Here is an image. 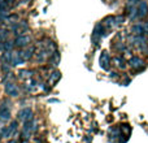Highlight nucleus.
<instances>
[{
  "mask_svg": "<svg viewBox=\"0 0 148 143\" xmlns=\"http://www.w3.org/2000/svg\"><path fill=\"white\" fill-rule=\"evenodd\" d=\"M148 14V4L147 1L142 0L138 4V7L135 8V13L131 14V18H144Z\"/></svg>",
  "mask_w": 148,
  "mask_h": 143,
  "instance_id": "nucleus-1",
  "label": "nucleus"
},
{
  "mask_svg": "<svg viewBox=\"0 0 148 143\" xmlns=\"http://www.w3.org/2000/svg\"><path fill=\"white\" fill-rule=\"evenodd\" d=\"M35 130V121L33 120H29V121H25L23 124V128H22V137L25 139L30 138V135L33 134V131Z\"/></svg>",
  "mask_w": 148,
  "mask_h": 143,
  "instance_id": "nucleus-2",
  "label": "nucleus"
},
{
  "mask_svg": "<svg viewBox=\"0 0 148 143\" xmlns=\"http://www.w3.org/2000/svg\"><path fill=\"white\" fill-rule=\"evenodd\" d=\"M4 87H5V92H7L9 96L16 98V96H18V95H20V90H18L17 85H16L14 82H12V81L5 82Z\"/></svg>",
  "mask_w": 148,
  "mask_h": 143,
  "instance_id": "nucleus-3",
  "label": "nucleus"
},
{
  "mask_svg": "<svg viewBox=\"0 0 148 143\" xmlns=\"http://www.w3.org/2000/svg\"><path fill=\"white\" fill-rule=\"evenodd\" d=\"M31 38L26 34H22V35H17L14 39V47H18V48H23V47H27L29 43H30Z\"/></svg>",
  "mask_w": 148,
  "mask_h": 143,
  "instance_id": "nucleus-4",
  "label": "nucleus"
},
{
  "mask_svg": "<svg viewBox=\"0 0 148 143\" xmlns=\"http://www.w3.org/2000/svg\"><path fill=\"white\" fill-rule=\"evenodd\" d=\"M12 30L16 35H22V34L26 33V30H27V23H26L25 21H21V22L17 21V22H14Z\"/></svg>",
  "mask_w": 148,
  "mask_h": 143,
  "instance_id": "nucleus-5",
  "label": "nucleus"
},
{
  "mask_svg": "<svg viewBox=\"0 0 148 143\" xmlns=\"http://www.w3.org/2000/svg\"><path fill=\"white\" fill-rule=\"evenodd\" d=\"M17 126H18L17 121H12V122H10V125L8 126L4 131H3V137H4V138H12V137L14 135L16 130H17Z\"/></svg>",
  "mask_w": 148,
  "mask_h": 143,
  "instance_id": "nucleus-6",
  "label": "nucleus"
},
{
  "mask_svg": "<svg viewBox=\"0 0 148 143\" xmlns=\"http://www.w3.org/2000/svg\"><path fill=\"white\" fill-rule=\"evenodd\" d=\"M109 65H110V57L109 54L107 51H103L100 55V67L104 70H109Z\"/></svg>",
  "mask_w": 148,
  "mask_h": 143,
  "instance_id": "nucleus-7",
  "label": "nucleus"
},
{
  "mask_svg": "<svg viewBox=\"0 0 148 143\" xmlns=\"http://www.w3.org/2000/svg\"><path fill=\"white\" fill-rule=\"evenodd\" d=\"M26 61L25 56H23V51L20 52H12V64L10 65H21Z\"/></svg>",
  "mask_w": 148,
  "mask_h": 143,
  "instance_id": "nucleus-8",
  "label": "nucleus"
},
{
  "mask_svg": "<svg viewBox=\"0 0 148 143\" xmlns=\"http://www.w3.org/2000/svg\"><path fill=\"white\" fill-rule=\"evenodd\" d=\"M131 31H133L134 35H136V36H143L148 31V29L144 26V23H135V25H133V28H131Z\"/></svg>",
  "mask_w": 148,
  "mask_h": 143,
  "instance_id": "nucleus-9",
  "label": "nucleus"
},
{
  "mask_svg": "<svg viewBox=\"0 0 148 143\" xmlns=\"http://www.w3.org/2000/svg\"><path fill=\"white\" fill-rule=\"evenodd\" d=\"M33 111L30 108H23L18 112V120H23V121H29L33 120Z\"/></svg>",
  "mask_w": 148,
  "mask_h": 143,
  "instance_id": "nucleus-10",
  "label": "nucleus"
},
{
  "mask_svg": "<svg viewBox=\"0 0 148 143\" xmlns=\"http://www.w3.org/2000/svg\"><path fill=\"white\" fill-rule=\"evenodd\" d=\"M101 35H103V25L101 23H97L94 29V33H92V41H94L95 44H97V42L101 38Z\"/></svg>",
  "mask_w": 148,
  "mask_h": 143,
  "instance_id": "nucleus-11",
  "label": "nucleus"
},
{
  "mask_svg": "<svg viewBox=\"0 0 148 143\" xmlns=\"http://www.w3.org/2000/svg\"><path fill=\"white\" fill-rule=\"evenodd\" d=\"M129 64H130V67L134 68V69H140V68H143L144 63H143V60H142L140 57L134 56V57H131V59H130Z\"/></svg>",
  "mask_w": 148,
  "mask_h": 143,
  "instance_id": "nucleus-12",
  "label": "nucleus"
},
{
  "mask_svg": "<svg viewBox=\"0 0 148 143\" xmlns=\"http://www.w3.org/2000/svg\"><path fill=\"white\" fill-rule=\"evenodd\" d=\"M0 118L1 120H9L10 118V111L7 104L0 105Z\"/></svg>",
  "mask_w": 148,
  "mask_h": 143,
  "instance_id": "nucleus-13",
  "label": "nucleus"
},
{
  "mask_svg": "<svg viewBox=\"0 0 148 143\" xmlns=\"http://www.w3.org/2000/svg\"><path fill=\"white\" fill-rule=\"evenodd\" d=\"M13 47H14V43H13V42H9L8 39H7L5 42H3L1 44H0V48L4 50L5 52H7V51H12Z\"/></svg>",
  "mask_w": 148,
  "mask_h": 143,
  "instance_id": "nucleus-14",
  "label": "nucleus"
},
{
  "mask_svg": "<svg viewBox=\"0 0 148 143\" xmlns=\"http://www.w3.org/2000/svg\"><path fill=\"white\" fill-rule=\"evenodd\" d=\"M34 55H35V48H34V47H29V48H26L25 51H23V56H25L26 60L31 59Z\"/></svg>",
  "mask_w": 148,
  "mask_h": 143,
  "instance_id": "nucleus-15",
  "label": "nucleus"
},
{
  "mask_svg": "<svg viewBox=\"0 0 148 143\" xmlns=\"http://www.w3.org/2000/svg\"><path fill=\"white\" fill-rule=\"evenodd\" d=\"M8 34H9V31L7 29H0V44L8 39Z\"/></svg>",
  "mask_w": 148,
  "mask_h": 143,
  "instance_id": "nucleus-16",
  "label": "nucleus"
},
{
  "mask_svg": "<svg viewBox=\"0 0 148 143\" xmlns=\"http://www.w3.org/2000/svg\"><path fill=\"white\" fill-rule=\"evenodd\" d=\"M60 78H61V73H60V72H53V73L51 74V83L55 85Z\"/></svg>",
  "mask_w": 148,
  "mask_h": 143,
  "instance_id": "nucleus-17",
  "label": "nucleus"
},
{
  "mask_svg": "<svg viewBox=\"0 0 148 143\" xmlns=\"http://www.w3.org/2000/svg\"><path fill=\"white\" fill-rule=\"evenodd\" d=\"M49 59H51L52 61H53V64H55V65H57V63L60 61V54H59L57 51H55L53 54H52L51 56H49Z\"/></svg>",
  "mask_w": 148,
  "mask_h": 143,
  "instance_id": "nucleus-18",
  "label": "nucleus"
},
{
  "mask_svg": "<svg viewBox=\"0 0 148 143\" xmlns=\"http://www.w3.org/2000/svg\"><path fill=\"white\" fill-rule=\"evenodd\" d=\"M114 61L117 63V65L121 68V69H123V68L126 67V65H125V60H123L122 57H120V56H118V57H116V59H114Z\"/></svg>",
  "mask_w": 148,
  "mask_h": 143,
  "instance_id": "nucleus-19",
  "label": "nucleus"
},
{
  "mask_svg": "<svg viewBox=\"0 0 148 143\" xmlns=\"http://www.w3.org/2000/svg\"><path fill=\"white\" fill-rule=\"evenodd\" d=\"M8 9V0H0V10H5Z\"/></svg>",
  "mask_w": 148,
  "mask_h": 143,
  "instance_id": "nucleus-20",
  "label": "nucleus"
},
{
  "mask_svg": "<svg viewBox=\"0 0 148 143\" xmlns=\"http://www.w3.org/2000/svg\"><path fill=\"white\" fill-rule=\"evenodd\" d=\"M20 77H22V78H29L30 77V72L29 70H20Z\"/></svg>",
  "mask_w": 148,
  "mask_h": 143,
  "instance_id": "nucleus-21",
  "label": "nucleus"
},
{
  "mask_svg": "<svg viewBox=\"0 0 148 143\" xmlns=\"http://www.w3.org/2000/svg\"><path fill=\"white\" fill-rule=\"evenodd\" d=\"M142 0H129V5H135L138 3H140Z\"/></svg>",
  "mask_w": 148,
  "mask_h": 143,
  "instance_id": "nucleus-22",
  "label": "nucleus"
},
{
  "mask_svg": "<svg viewBox=\"0 0 148 143\" xmlns=\"http://www.w3.org/2000/svg\"><path fill=\"white\" fill-rule=\"evenodd\" d=\"M0 138H1V135H0Z\"/></svg>",
  "mask_w": 148,
  "mask_h": 143,
  "instance_id": "nucleus-23",
  "label": "nucleus"
}]
</instances>
